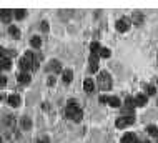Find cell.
<instances>
[{
	"label": "cell",
	"instance_id": "25",
	"mask_svg": "<svg viewBox=\"0 0 158 143\" xmlns=\"http://www.w3.org/2000/svg\"><path fill=\"white\" fill-rule=\"evenodd\" d=\"M100 57L108 58V57H110V50H108V48H103V47H102V50H100Z\"/></svg>",
	"mask_w": 158,
	"mask_h": 143
},
{
	"label": "cell",
	"instance_id": "2",
	"mask_svg": "<svg viewBox=\"0 0 158 143\" xmlns=\"http://www.w3.org/2000/svg\"><path fill=\"white\" fill-rule=\"evenodd\" d=\"M97 83H98V88L107 92V90L111 88V78H110V73L108 72H100L97 77Z\"/></svg>",
	"mask_w": 158,
	"mask_h": 143
},
{
	"label": "cell",
	"instance_id": "23",
	"mask_svg": "<svg viewBox=\"0 0 158 143\" xmlns=\"http://www.w3.org/2000/svg\"><path fill=\"white\" fill-rule=\"evenodd\" d=\"M145 92H147V95H155L156 88H155L153 85H145Z\"/></svg>",
	"mask_w": 158,
	"mask_h": 143
},
{
	"label": "cell",
	"instance_id": "13",
	"mask_svg": "<svg viewBox=\"0 0 158 143\" xmlns=\"http://www.w3.org/2000/svg\"><path fill=\"white\" fill-rule=\"evenodd\" d=\"M90 50H92V55H98L100 57V50H102V47L98 42H93L92 45H90Z\"/></svg>",
	"mask_w": 158,
	"mask_h": 143
},
{
	"label": "cell",
	"instance_id": "31",
	"mask_svg": "<svg viewBox=\"0 0 158 143\" xmlns=\"http://www.w3.org/2000/svg\"><path fill=\"white\" fill-rule=\"evenodd\" d=\"M137 143H148V141H145V140H137Z\"/></svg>",
	"mask_w": 158,
	"mask_h": 143
},
{
	"label": "cell",
	"instance_id": "9",
	"mask_svg": "<svg viewBox=\"0 0 158 143\" xmlns=\"http://www.w3.org/2000/svg\"><path fill=\"white\" fill-rule=\"evenodd\" d=\"M17 80H18V85H29L30 83V75L29 73H18Z\"/></svg>",
	"mask_w": 158,
	"mask_h": 143
},
{
	"label": "cell",
	"instance_id": "3",
	"mask_svg": "<svg viewBox=\"0 0 158 143\" xmlns=\"http://www.w3.org/2000/svg\"><path fill=\"white\" fill-rule=\"evenodd\" d=\"M133 123H135V117H120V118H117L115 125H117V128H125V126L133 125Z\"/></svg>",
	"mask_w": 158,
	"mask_h": 143
},
{
	"label": "cell",
	"instance_id": "19",
	"mask_svg": "<svg viewBox=\"0 0 158 143\" xmlns=\"http://www.w3.org/2000/svg\"><path fill=\"white\" fill-rule=\"evenodd\" d=\"M147 133H148V135H150V136H156V133H158V128H156V126H155V125H148V126H147Z\"/></svg>",
	"mask_w": 158,
	"mask_h": 143
},
{
	"label": "cell",
	"instance_id": "14",
	"mask_svg": "<svg viewBox=\"0 0 158 143\" xmlns=\"http://www.w3.org/2000/svg\"><path fill=\"white\" fill-rule=\"evenodd\" d=\"M135 107H137V105H135V98L126 97L125 98V108H126V110H133Z\"/></svg>",
	"mask_w": 158,
	"mask_h": 143
},
{
	"label": "cell",
	"instance_id": "17",
	"mask_svg": "<svg viewBox=\"0 0 158 143\" xmlns=\"http://www.w3.org/2000/svg\"><path fill=\"white\" fill-rule=\"evenodd\" d=\"M8 33H10L12 37H15V38H20V30H18L17 27H8Z\"/></svg>",
	"mask_w": 158,
	"mask_h": 143
},
{
	"label": "cell",
	"instance_id": "4",
	"mask_svg": "<svg viewBox=\"0 0 158 143\" xmlns=\"http://www.w3.org/2000/svg\"><path fill=\"white\" fill-rule=\"evenodd\" d=\"M130 23H132V20L130 18H120V20H117V23H115V27H117V30L118 32H126V30L130 29Z\"/></svg>",
	"mask_w": 158,
	"mask_h": 143
},
{
	"label": "cell",
	"instance_id": "10",
	"mask_svg": "<svg viewBox=\"0 0 158 143\" xmlns=\"http://www.w3.org/2000/svg\"><path fill=\"white\" fill-rule=\"evenodd\" d=\"M8 103H10V107H20L22 98L18 97V95H10V97H8Z\"/></svg>",
	"mask_w": 158,
	"mask_h": 143
},
{
	"label": "cell",
	"instance_id": "11",
	"mask_svg": "<svg viewBox=\"0 0 158 143\" xmlns=\"http://www.w3.org/2000/svg\"><path fill=\"white\" fill-rule=\"evenodd\" d=\"M137 136H135V133H126L125 136L122 138V141L120 143H137Z\"/></svg>",
	"mask_w": 158,
	"mask_h": 143
},
{
	"label": "cell",
	"instance_id": "18",
	"mask_svg": "<svg viewBox=\"0 0 158 143\" xmlns=\"http://www.w3.org/2000/svg\"><path fill=\"white\" fill-rule=\"evenodd\" d=\"M10 65H12L10 58H5V55H2V68H4V70H8Z\"/></svg>",
	"mask_w": 158,
	"mask_h": 143
},
{
	"label": "cell",
	"instance_id": "28",
	"mask_svg": "<svg viewBox=\"0 0 158 143\" xmlns=\"http://www.w3.org/2000/svg\"><path fill=\"white\" fill-rule=\"evenodd\" d=\"M100 103H108V98L107 97H100Z\"/></svg>",
	"mask_w": 158,
	"mask_h": 143
},
{
	"label": "cell",
	"instance_id": "22",
	"mask_svg": "<svg viewBox=\"0 0 158 143\" xmlns=\"http://www.w3.org/2000/svg\"><path fill=\"white\" fill-rule=\"evenodd\" d=\"M25 14H27V10H15V18H18V20H22V18H25Z\"/></svg>",
	"mask_w": 158,
	"mask_h": 143
},
{
	"label": "cell",
	"instance_id": "8",
	"mask_svg": "<svg viewBox=\"0 0 158 143\" xmlns=\"http://www.w3.org/2000/svg\"><path fill=\"white\" fill-rule=\"evenodd\" d=\"M18 67H20V73H25L27 70H30V62L25 57L18 60Z\"/></svg>",
	"mask_w": 158,
	"mask_h": 143
},
{
	"label": "cell",
	"instance_id": "12",
	"mask_svg": "<svg viewBox=\"0 0 158 143\" xmlns=\"http://www.w3.org/2000/svg\"><path fill=\"white\" fill-rule=\"evenodd\" d=\"M83 88H85V92H93V88H95V83H93V80H90V78H87L85 82H83Z\"/></svg>",
	"mask_w": 158,
	"mask_h": 143
},
{
	"label": "cell",
	"instance_id": "7",
	"mask_svg": "<svg viewBox=\"0 0 158 143\" xmlns=\"http://www.w3.org/2000/svg\"><path fill=\"white\" fill-rule=\"evenodd\" d=\"M47 70H50V72H55V73H58V72L62 70V65H60V62H58V60H50V62H48V67H47Z\"/></svg>",
	"mask_w": 158,
	"mask_h": 143
},
{
	"label": "cell",
	"instance_id": "5",
	"mask_svg": "<svg viewBox=\"0 0 158 143\" xmlns=\"http://www.w3.org/2000/svg\"><path fill=\"white\" fill-rule=\"evenodd\" d=\"M132 22L135 23L137 27H140L141 23L145 22V17H143V14H140V12H135V14L132 15Z\"/></svg>",
	"mask_w": 158,
	"mask_h": 143
},
{
	"label": "cell",
	"instance_id": "1",
	"mask_svg": "<svg viewBox=\"0 0 158 143\" xmlns=\"http://www.w3.org/2000/svg\"><path fill=\"white\" fill-rule=\"evenodd\" d=\"M65 113H67V117L70 118V120H73L75 123L82 122L83 118V111L82 108L78 107V103H77V100H68V103H67V110H65Z\"/></svg>",
	"mask_w": 158,
	"mask_h": 143
},
{
	"label": "cell",
	"instance_id": "21",
	"mask_svg": "<svg viewBox=\"0 0 158 143\" xmlns=\"http://www.w3.org/2000/svg\"><path fill=\"white\" fill-rule=\"evenodd\" d=\"M20 123H22V126H23V128H30V125H32L29 117H23V118L20 120Z\"/></svg>",
	"mask_w": 158,
	"mask_h": 143
},
{
	"label": "cell",
	"instance_id": "26",
	"mask_svg": "<svg viewBox=\"0 0 158 143\" xmlns=\"http://www.w3.org/2000/svg\"><path fill=\"white\" fill-rule=\"evenodd\" d=\"M90 72H98V63L97 62H90Z\"/></svg>",
	"mask_w": 158,
	"mask_h": 143
},
{
	"label": "cell",
	"instance_id": "24",
	"mask_svg": "<svg viewBox=\"0 0 158 143\" xmlns=\"http://www.w3.org/2000/svg\"><path fill=\"white\" fill-rule=\"evenodd\" d=\"M10 20V10H2V22Z\"/></svg>",
	"mask_w": 158,
	"mask_h": 143
},
{
	"label": "cell",
	"instance_id": "15",
	"mask_svg": "<svg viewBox=\"0 0 158 143\" xmlns=\"http://www.w3.org/2000/svg\"><path fill=\"white\" fill-rule=\"evenodd\" d=\"M30 45H32L33 48H40V45H42V38H40V37H32V38H30Z\"/></svg>",
	"mask_w": 158,
	"mask_h": 143
},
{
	"label": "cell",
	"instance_id": "16",
	"mask_svg": "<svg viewBox=\"0 0 158 143\" xmlns=\"http://www.w3.org/2000/svg\"><path fill=\"white\" fill-rule=\"evenodd\" d=\"M108 105L113 107V108H118L120 107V100L117 97H110V98H108Z\"/></svg>",
	"mask_w": 158,
	"mask_h": 143
},
{
	"label": "cell",
	"instance_id": "30",
	"mask_svg": "<svg viewBox=\"0 0 158 143\" xmlns=\"http://www.w3.org/2000/svg\"><path fill=\"white\" fill-rule=\"evenodd\" d=\"M7 55H8V57H14V55H15V50H8Z\"/></svg>",
	"mask_w": 158,
	"mask_h": 143
},
{
	"label": "cell",
	"instance_id": "6",
	"mask_svg": "<svg viewBox=\"0 0 158 143\" xmlns=\"http://www.w3.org/2000/svg\"><path fill=\"white\" fill-rule=\"evenodd\" d=\"M147 102H148V98L145 93H138L137 97H135V105H137V107H145Z\"/></svg>",
	"mask_w": 158,
	"mask_h": 143
},
{
	"label": "cell",
	"instance_id": "20",
	"mask_svg": "<svg viewBox=\"0 0 158 143\" xmlns=\"http://www.w3.org/2000/svg\"><path fill=\"white\" fill-rule=\"evenodd\" d=\"M63 82L65 83H70V82H72V70H65L63 72Z\"/></svg>",
	"mask_w": 158,
	"mask_h": 143
},
{
	"label": "cell",
	"instance_id": "29",
	"mask_svg": "<svg viewBox=\"0 0 158 143\" xmlns=\"http://www.w3.org/2000/svg\"><path fill=\"white\" fill-rule=\"evenodd\" d=\"M53 83H55V78L53 77H50V78H48V85H53Z\"/></svg>",
	"mask_w": 158,
	"mask_h": 143
},
{
	"label": "cell",
	"instance_id": "27",
	"mask_svg": "<svg viewBox=\"0 0 158 143\" xmlns=\"http://www.w3.org/2000/svg\"><path fill=\"white\" fill-rule=\"evenodd\" d=\"M40 29H42L43 32H47L48 30V22H42V27H40Z\"/></svg>",
	"mask_w": 158,
	"mask_h": 143
}]
</instances>
